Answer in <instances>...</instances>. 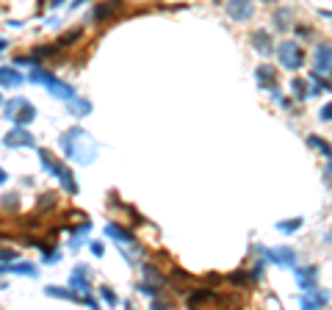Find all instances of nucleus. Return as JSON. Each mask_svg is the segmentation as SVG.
<instances>
[{"label":"nucleus","instance_id":"nucleus-46","mask_svg":"<svg viewBox=\"0 0 332 310\" xmlns=\"http://www.w3.org/2000/svg\"><path fill=\"white\" fill-rule=\"evenodd\" d=\"M0 106H3V97H0Z\"/></svg>","mask_w":332,"mask_h":310},{"label":"nucleus","instance_id":"nucleus-32","mask_svg":"<svg viewBox=\"0 0 332 310\" xmlns=\"http://www.w3.org/2000/svg\"><path fill=\"white\" fill-rule=\"evenodd\" d=\"M100 296L106 299L108 308H116V304H119V296L114 294V288H108V286H100Z\"/></svg>","mask_w":332,"mask_h":310},{"label":"nucleus","instance_id":"nucleus-8","mask_svg":"<svg viewBox=\"0 0 332 310\" xmlns=\"http://www.w3.org/2000/svg\"><path fill=\"white\" fill-rule=\"evenodd\" d=\"M3 144L12 147V150H17V147H36V138H34V133H30L28 128H12V130L3 136Z\"/></svg>","mask_w":332,"mask_h":310},{"label":"nucleus","instance_id":"nucleus-40","mask_svg":"<svg viewBox=\"0 0 332 310\" xmlns=\"http://www.w3.org/2000/svg\"><path fill=\"white\" fill-rule=\"evenodd\" d=\"M89 246H92V252H94V255H97V258H102V252H106V246H102V244H100V241H92V244H89Z\"/></svg>","mask_w":332,"mask_h":310},{"label":"nucleus","instance_id":"nucleus-27","mask_svg":"<svg viewBox=\"0 0 332 310\" xmlns=\"http://www.w3.org/2000/svg\"><path fill=\"white\" fill-rule=\"evenodd\" d=\"M290 94L296 97V100H304V97H310L308 84H304L302 78H294V80H290Z\"/></svg>","mask_w":332,"mask_h":310},{"label":"nucleus","instance_id":"nucleus-36","mask_svg":"<svg viewBox=\"0 0 332 310\" xmlns=\"http://www.w3.org/2000/svg\"><path fill=\"white\" fill-rule=\"evenodd\" d=\"M288 20H290V8H280V12L274 14V22H277V28H280V30L288 28V25H285Z\"/></svg>","mask_w":332,"mask_h":310},{"label":"nucleus","instance_id":"nucleus-43","mask_svg":"<svg viewBox=\"0 0 332 310\" xmlns=\"http://www.w3.org/2000/svg\"><path fill=\"white\" fill-rule=\"evenodd\" d=\"M6 180H8V174H6V169H3V166H0V186H3V183H6Z\"/></svg>","mask_w":332,"mask_h":310},{"label":"nucleus","instance_id":"nucleus-13","mask_svg":"<svg viewBox=\"0 0 332 310\" xmlns=\"http://www.w3.org/2000/svg\"><path fill=\"white\" fill-rule=\"evenodd\" d=\"M227 14H230L236 22H246V20L255 14V6L246 3V0H232V3H227Z\"/></svg>","mask_w":332,"mask_h":310},{"label":"nucleus","instance_id":"nucleus-10","mask_svg":"<svg viewBox=\"0 0 332 310\" xmlns=\"http://www.w3.org/2000/svg\"><path fill=\"white\" fill-rule=\"evenodd\" d=\"M188 308L191 310H200L202 304H210V302H224V299L219 296L216 291H210V288H194V291H188Z\"/></svg>","mask_w":332,"mask_h":310},{"label":"nucleus","instance_id":"nucleus-5","mask_svg":"<svg viewBox=\"0 0 332 310\" xmlns=\"http://www.w3.org/2000/svg\"><path fill=\"white\" fill-rule=\"evenodd\" d=\"M277 58L285 70H302L304 50L299 42H282V44H277Z\"/></svg>","mask_w":332,"mask_h":310},{"label":"nucleus","instance_id":"nucleus-4","mask_svg":"<svg viewBox=\"0 0 332 310\" xmlns=\"http://www.w3.org/2000/svg\"><path fill=\"white\" fill-rule=\"evenodd\" d=\"M3 111H6V116H8V120H12L17 128H25L28 122H34V116H36V108L30 106L25 97H14V100L3 102Z\"/></svg>","mask_w":332,"mask_h":310},{"label":"nucleus","instance_id":"nucleus-26","mask_svg":"<svg viewBox=\"0 0 332 310\" xmlns=\"http://www.w3.org/2000/svg\"><path fill=\"white\" fill-rule=\"evenodd\" d=\"M119 8H122V6H119V3H111V6H97L94 12H92V17H94V20H100V22H102V20L114 17V14L119 12Z\"/></svg>","mask_w":332,"mask_h":310},{"label":"nucleus","instance_id":"nucleus-18","mask_svg":"<svg viewBox=\"0 0 332 310\" xmlns=\"http://www.w3.org/2000/svg\"><path fill=\"white\" fill-rule=\"evenodd\" d=\"M28 80H30V84H42V86H48V89H50V86L58 80V78H56L50 70H44V66H36V64H34V70H30Z\"/></svg>","mask_w":332,"mask_h":310},{"label":"nucleus","instance_id":"nucleus-30","mask_svg":"<svg viewBox=\"0 0 332 310\" xmlns=\"http://www.w3.org/2000/svg\"><path fill=\"white\" fill-rule=\"evenodd\" d=\"M80 34H83V30H80V28H72V30H66V34H64V36H61V39H58V42H56V44H58V48H61V50H64V48H66V44H72V42H78V39H80Z\"/></svg>","mask_w":332,"mask_h":310},{"label":"nucleus","instance_id":"nucleus-14","mask_svg":"<svg viewBox=\"0 0 332 310\" xmlns=\"http://www.w3.org/2000/svg\"><path fill=\"white\" fill-rule=\"evenodd\" d=\"M294 272H296L299 291H313V288H316V274H318V268H316V266H302V268H294Z\"/></svg>","mask_w":332,"mask_h":310},{"label":"nucleus","instance_id":"nucleus-11","mask_svg":"<svg viewBox=\"0 0 332 310\" xmlns=\"http://www.w3.org/2000/svg\"><path fill=\"white\" fill-rule=\"evenodd\" d=\"M313 64H316V75H321V72H332V44H318L313 53Z\"/></svg>","mask_w":332,"mask_h":310},{"label":"nucleus","instance_id":"nucleus-3","mask_svg":"<svg viewBox=\"0 0 332 310\" xmlns=\"http://www.w3.org/2000/svg\"><path fill=\"white\" fill-rule=\"evenodd\" d=\"M39 158H42V166L48 169L50 174H53L56 180L61 183V188L66 191V194H78V183H75V174L70 172V169L64 166L61 161H56L53 155L48 152V150H39Z\"/></svg>","mask_w":332,"mask_h":310},{"label":"nucleus","instance_id":"nucleus-31","mask_svg":"<svg viewBox=\"0 0 332 310\" xmlns=\"http://www.w3.org/2000/svg\"><path fill=\"white\" fill-rule=\"evenodd\" d=\"M89 230H92V224H89V222H83L80 227H72V246H78V244H80V241H83V236H86Z\"/></svg>","mask_w":332,"mask_h":310},{"label":"nucleus","instance_id":"nucleus-37","mask_svg":"<svg viewBox=\"0 0 332 310\" xmlns=\"http://www.w3.org/2000/svg\"><path fill=\"white\" fill-rule=\"evenodd\" d=\"M263 268H266V263H255V266H252V268H249V280H252V282H260L263 280Z\"/></svg>","mask_w":332,"mask_h":310},{"label":"nucleus","instance_id":"nucleus-42","mask_svg":"<svg viewBox=\"0 0 332 310\" xmlns=\"http://www.w3.org/2000/svg\"><path fill=\"white\" fill-rule=\"evenodd\" d=\"M150 310H166V308H164V302H158V299H155V302L150 304Z\"/></svg>","mask_w":332,"mask_h":310},{"label":"nucleus","instance_id":"nucleus-23","mask_svg":"<svg viewBox=\"0 0 332 310\" xmlns=\"http://www.w3.org/2000/svg\"><path fill=\"white\" fill-rule=\"evenodd\" d=\"M302 224H304L302 216H296V219H282V222H277V230L280 232H288V236H290V232H299V230H302Z\"/></svg>","mask_w":332,"mask_h":310},{"label":"nucleus","instance_id":"nucleus-24","mask_svg":"<svg viewBox=\"0 0 332 310\" xmlns=\"http://www.w3.org/2000/svg\"><path fill=\"white\" fill-rule=\"evenodd\" d=\"M142 272H144V277H147V280L152 282V286H164V282H166V277L160 274V272L152 266V263H144V266H142Z\"/></svg>","mask_w":332,"mask_h":310},{"label":"nucleus","instance_id":"nucleus-29","mask_svg":"<svg viewBox=\"0 0 332 310\" xmlns=\"http://www.w3.org/2000/svg\"><path fill=\"white\" fill-rule=\"evenodd\" d=\"M50 208H56V194H53V191L42 194L39 202H36V210H39V214H44V210H50Z\"/></svg>","mask_w":332,"mask_h":310},{"label":"nucleus","instance_id":"nucleus-21","mask_svg":"<svg viewBox=\"0 0 332 310\" xmlns=\"http://www.w3.org/2000/svg\"><path fill=\"white\" fill-rule=\"evenodd\" d=\"M308 92H310V94H326V92H332V84H330V80H324L321 75H316V72H310Z\"/></svg>","mask_w":332,"mask_h":310},{"label":"nucleus","instance_id":"nucleus-9","mask_svg":"<svg viewBox=\"0 0 332 310\" xmlns=\"http://www.w3.org/2000/svg\"><path fill=\"white\" fill-rule=\"evenodd\" d=\"M330 302V294L324 288H313V291H302L299 294V308L302 310H321Z\"/></svg>","mask_w":332,"mask_h":310},{"label":"nucleus","instance_id":"nucleus-38","mask_svg":"<svg viewBox=\"0 0 332 310\" xmlns=\"http://www.w3.org/2000/svg\"><path fill=\"white\" fill-rule=\"evenodd\" d=\"M17 260V250L12 246H0V263H14Z\"/></svg>","mask_w":332,"mask_h":310},{"label":"nucleus","instance_id":"nucleus-44","mask_svg":"<svg viewBox=\"0 0 332 310\" xmlns=\"http://www.w3.org/2000/svg\"><path fill=\"white\" fill-rule=\"evenodd\" d=\"M6 48H8V42H6V39H0V53H3Z\"/></svg>","mask_w":332,"mask_h":310},{"label":"nucleus","instance_id":"nucleus-2","mask_svg":"<svg viewBox=\"0 0 332 310\" xmlns=\"http://www.w3.org/2000/svg\"><path fill=\"white\" fill-rule=\"evenodd\" d=\"M106 236H111V238L119 241V252H122V258L128 263L136 260V255L142 252V246H138V238L133 236V230H128L124 224H116V222H108L106 224Z\"/></svg>","mask_w":332,"mask_h":310},{"label":"nucleus","instance_id":"nucleus-20","mask_svg":"<svg viewBox=\"0 0 332 310\" xmlns=\"http://www.w3.org/2000/svg\"><path fill=\"white\" fill-rule=\"evenodd\" d=\"M8 274H20V277H36V274H39V268H36L34 263L14 260V263H8Z\"/></svg>","mask_w":332,"mask_h":310},{"label":"nucleus","instance_id":"nucleus-16","mask_svg":"<svg viewBox=\"0 0 332 310\" xmlns=\"http://www.w3.org/2000/svg\"><path fill=\"white\" fill-rule=\"evenodd\" d=\"M22 80L25 78L20 75V70H14V66H0V86H6V89H20Z\"/></svg>","mask_w":332,"mask_h":310},{"label":"nucleus","instance_id":"nucleus-33","mask_svg":"<svg viewBox=\"0 0 332 310\" xmlns=\"http://www.w3.org/2000/svg\"><path fill=\"white\" fill-rule=\"evenodd\" d=\"M0 205H3V210H20V197L17 194H3Z\"/></svg>","mask_w":332,"mask_h":310},{"label":"nucleus","instance_id":"nucleus-39","mask_svg":"<svg viewBox=\"0 0 332 310\" xmlns=\"http://www.w3.org/2000/svg\"><path fill=\"white\" fill-rule=\"evenodd\" d=\"M318 116H321V120H324V122H332V102H326V106H321Z\"/></svg>","mask_w":332,"mask_h":310},{"label":"nucleus","instance_id":"nucleus-15","mask_svg":"<svg viewBox=\"0 0 332 310\" xmlns=\"http://www.w3.org/2000/svg\"><path fill=\"white\" fill-rule=\"evenodd\" d=\"M255 80L263 86V89L272 92L274 86H277V70H274L272 64H260V66L255 70Z\"/></svg>","mask_w":332,"mask_h":310},{"label":"nucleus","instance_id":"nucleus-35","mask_svg":"<svg viewBox=\"0 0 332 310\" xmlns=\"http://www.w3.org/2000/svg\"><path fill=\"white\" fill-rule=\"evenodd\" d=\"M138 294H147V296L158 299V294H160V286H152V282H138Z\"/></svg>","mask_w":332,"mask_h":310},{"label":"nucleus","instance_id":"nucleus-25","mask_svg":"<svg viewBox=\"0 0 332 310\" xmlns=\"http://www.w3.org/2000/svg\"><path fill=\"white\" fill-rule=\"evenodd\" d=\"M56 53H61V48H58V44H42V48H34L30 58H34V61H39V58H50V56H56Z\"/></svg>","mask_w":332,"mask_h":310},{"label":"nucleus","instance_id":"nucleus-6","mask_svg":"<svg viewBox=\"0 0 332 310\" xmlns=\"http://www.w3.org/2000/svg\"><path fill=\"white\" fill-rule=\"evenodd\" d=\"M258 252H260L266 260H272V263H277V266H282V268H294L296 266V252L290 250V246H277V250H266L263 244H258Z\"/></svg>","mask_w":332,"mask_h":310},{"label":"nucleus","instance_id":"nucleus-28","mask_svg":"<svg viewBox=\"0 0 332 310\" xmlns=\"http://www.w3.org/2000/svg\"><path fill=\"white\" fill-rule=\"evenodd\" d=\"M308 144H310V147H316L318 152H324V155H326V161L332 158V147L324 142V138H318V136H313V133H310V136H308Z\"/></svg>","mask_w":332,"mask_h":310},{"label":"nucleus","instance_id":"nucleus-12","mask_svg":"<svg viewBox=\"0 0 332 310\" xmlns=\"http://www.w3.org/2000/svg\"><path fill=\"white\" fill-rule=\"evenodd\" d=\"M252 48H255L260 56H272L274 50H277V44H274L272 34H268L266 28H258L255 34H252Z\"/></svg>","mask_w":332,"mask_h":310},{"label":"nucleus","instance_id":"nucleus-19","mask_svg":"<svg viewBox=\"0 0 332 310\" xmlns=\"http://www.w3.org/2000/svg\"><path fill=\"white\" fill-rule=\"evenodd\" d=\"M50 94H53V97H58V100H66V102H72V100H75V89H72L70 84H64L61 78L56 80L53 86H50Z\"/></svg>","mask_w":332,"mask_h":310},{"label":"nucleus","instance_id":"nucleus-41","mask_svg":"<svg viewBox=\"0 0 332 310\" xmlns=\"http://www.w3.org/2000/svg\"><path fill=\"white\" fill-rule=\"evenodd\" d=\"M296 36L308 39V36H313V30H310V28H304V25H296Z\"/></svg>","mask_w":332,"mask_h":310},{"label":"nucleus","instance_id":"nucleus-34","mask_svg":"<svg viewBox=\"0 0 332 310\" xmlns=\"http://www.w3.org/2000/svg\"><path fill=\"white\" fill-rule=\"evenodd\" d=\"M227 280H230L232 286H249V282H252V280H249V272H241V268H238V272H232Z\"/></svg>","mask_w":332,"mask_h":310},{"label":"nucleus","instance_id":"nucleus-1","mask_svg":"<svg viewBox=\"0 0 332 310\" xmlns=\"http://www.w3.org/2000/svg\"><path fill=\"white\" fill-rule=\"evenodd\" d=\"M61 150L70 161H78V164H92L97 155V144L89 133L83 130V128H70V130L61 133L58 138Z\"/></svg>","mask_w":332,"mask_h":310},{"label":"nucleus","instance_id":"nucleus-45","mask_svg":"<svg viewBox=\"0 0 332 310\" xmlns=\"http://www.w3.org/2000/svg\"><path fill=\"white\" fill-rule=\"evenodd\" d=\"M326 238H330V241H332V232H330V236H326Z\"/></svg>","mask_w":332,"mask_h":310},{"label":"nucleus","instance_id":"nucleus-22","mask_svg":"<svg viewBox=\"0 0 332 310\" xmlns=\"http://www.w3.org/2000/svg\"><path fill=\"white\" fill-rule=\"evenodd\" d=\"M70 111H72V116H78V120H80V116H89L92 102L86 100V97H75V100L70 102Z\"/></svg>","mask_w":332,"mask_h":310},{"label":"nucleus","instance_id":"nucleus-17","mask_svg":"<svg viewBox=\"0 0 332 310\" xmlns=\"http://www.w3.org/2000/svg\"><path fill=\"white\" fill-rule=\"evenodd\" d=\"M44 294L53 296V299H64V302H83V296L78 291H72V288H61V286H48Z\"/></svg>","mask_w":332,"mask_h":310},{"label":"nucleus","instance_id":"nucleus-7","mask_svg":"<svg viewBox=\"0 0 332 310\" xmlns=\"http://www.w3.org/2000/svg\"><path fill=\"white\" fill-rule=\"evenodd\" d=\"M70 288L78 291L83 299L92 296V274H89V266H86V263H78L75 266V272L70 274Z\"/></svg>","mask_w":332,"mask_h":310}]
</instances>
